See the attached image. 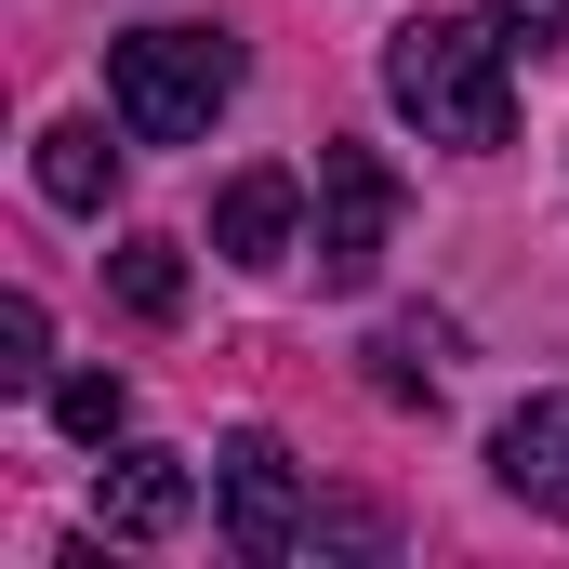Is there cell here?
<instances>
[{
	"label": "cell",
	"instance_id": "obj_1",
	"mask_svg": "<svg viewBox=\"0 0 569 569\" xmlns=\"http://www.w3.org/2000/svg\"><path fill=\"white\" fill-rule=\"evenodd\" d=\"M503 27L490 13H411L398 40H385V107L411 120L425 146H463V159H490V146L517 133V80H503Z\"/></svg>",
	"mask_w": 569,
	"mask_h": 569
},
{
	"label": "cell",
	"instance_id": "obj_2",
	"mask_svg": "<svg viewBox=\"0 0 569 569\" xmlns=\"http://www.w3.org/2000/svg\"><path fill=\"white\" fill-rule=\"evenodd\" d=\"M226 93H239V40L226 27H133V40H107V107H120L133 146H199Z\"/></svg>",
	"mask_w": 569,
	"mask_h": 569
},
{
	"label": "cell",
	"instance_id": "obj_3",
	"mask_svg": "<svg viewBox=\"0 0 569 569\" xmlns=\"http://www.w3.org/2000/svg\"><path fill=\"white\" fill-rule=\"evenodd\" d=\"M212 530H226V557L279 569L318 543V503H305V463H291L266 425H239L226 450H212Z\"/></svg>",
	"mask_w": 569,
	"mask_h": 569
},
{
	"label": "cell",
	"instance_id": "obj_4",
	"mask_svg": "<svg viewBox=\"0 0 569 569\" xmlns=\"http://www.w3.org/2000/svg\"><path fill=\"white\" fill-rule=\"evenodd\" d=\"M398 239V172L371 146H318V291H371Z\"/></svg>",
	"mask_w": 569,
	"mask_h": 569
},
{
	"label": "cell",
	"instance_id": "obj_5",
	"mask_svg": "<svg viewBox=\"0 0 569 569\" xmlns=\"http://www.w3.org/2000/svg\"><path fill=\"white\" fill-rule=\"evenodd\" d=\"M212 252H226V266H252V279H279L291 252H305V172H279V159H266V172H239V186L212 199Z\"/></svg>",
	"mask_w": 569,
	"mask_h": 569
},
{
	"label": "cell",
	"instance_id": "obj_6",
	"mask_svg": "<svg viewBox=\"0 0 569 569\" xmlns=\"http://www.w3.org/2000/svg\"><path fill=\"white\" fill-rule=\"evenodd\" d=\"M93 517H107V543H172V530H186V463L107 437V463H93Z\"/></svg>",
	"mask_w": 569,
	"mask_h": 569
},
{
	"label": "cell",
	"instance_id": "obj_7",
	"mask_svg": "<svg viewBox=\"0 0 569 569\" xmlns=\"http://www.w3.org/2000/svg\"><path fill=\"white\" fill-rule=\"evenodd\" d=\"M490 477H503L530 517H569V385H557V398H530V411H503Z\"/></svg>",
	"mask_w": 569,
	"mask_h": 569
},
{
	"label": "cell",
	"instance_id": "obj_8",
	"mask_svg": "<svg viewBox=\"0 0 569 569\" xmlns=\"http://www.w3.org/2000/svg\"><path fill=\"white\" fill-rule=\"evenodd\" d=\"M40 199H53V212H107V199H120V146L93 133V120H53V133H40Z\"/></svg>",
	"mask_w": 569,
	"mask_h": 569
},
{
	"label": "cell",
	"instance_id": "obj_9",
	"mask_svg": "<svg viewBox=\"0 0 569 569\" xmlns=\"http://www.w3.org/2000/svg\"><path fill=\"white\" fill-rule=\"evenodd\" d=\"M107 279H120V305H133L146 331H159V318H186V252H172V239H120V252H107Z\"/></svg>",
	"mask_w": 569,
	"mask_h": 569
},
{
	"label": "cell",
	"instance_id": "obj_10",
	"mask_svg": "<svg viewBox=\"0 0 569 569\" xmlns=\"http://www.w3.org/2000/svg\"><path fill=\"white\" fill-rule=\"evenodd\" d=\"M53 425H67V437H93V450H107V437L133 425V398H120V371H67V385H53Z\"/></svg>",
	"mask_w": 569,
	"mask_h": 569
},
{
	"label": "cell",
	"instance_id": "obj_11",
	"mask_svg": "<svg viewBox=\"0 0 569 569\" xmlns=\"http://www.w3.org/2000/svg\"><path fill=\"white\" fill-rule=\"evenodd\" d=\"M0 385H53V318H40L27 291L0 305Z\"/></svg>",
	"mask_w": 569,
	"mask_h": 569
},
{
	"label": "cell",
	"instance_id": "obj_12",
	"mask_svg": "<svg viewBox=\"0 0 569 569\" xmlns=\"http://www.w3.org/2000/svg\"><path fill=\"white\" fill-rule=\"evenodd\" d=\"M371 398H398V411H437V371H425V331H385V345H371Z\"/></svg>",
	"mask_w": 569,
	"mask_h": 569
},
{
	"label": "cell",
	"instance_id": "obj_13",
	"mask_svg": "<svg viewBox=\"0 0 569 569\" xmlns=\"http://www.w3.org/2000/svg\"><path fill=\"white\" fill-rule=\"evenodd\" d=\"M490 27H503L517 53H557V40H569V0H490Z\"/></svg>",
	"mask_w": 569,
	"mask_h": 569
}]
</instances>
